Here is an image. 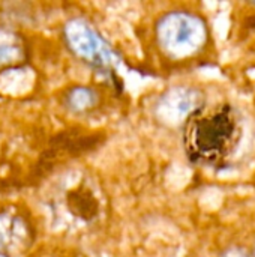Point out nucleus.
<instances>
[{
  "label": "nucleus",
  "instance_id": "1",
  "mask_svg": "<svg viewBox=\"0 0 255 257\" xmlns=\"http://www.w3.org/2000/svg\"><path fill=\"white\" fill-rule=\"evenodd\" d=\"M240 136V117L231 105L222 104L210 111L200 108L188 119L186 152L198 164L219 166L233 155Z\"/></svg>",
  "mask_w": 255,
  "mask_h": 257
},
{
  "label": "nucleus",
  "instance_id": "2",
  "mask_svg": "<svg viewBox=\"0 0 255 257\" xmlns=\"http://www.w3.org/2000/svg\"><path fill=\"white\" fill-rule=\"evenodd\" d=\"M155 32L159 48L177 60L197 54L207 41V26L203 18L186 11L165 14Z\"/></svg>",
  "mask_w": 255,
  "mask_h": 257
},
{
  "label": "nucleus",
  "instance_id": "3",
  "mask_svg": "<svg viewBox=\"0 0 255 257\" xmlns=\"http://www.w3.org/2000/svg\"><path fill=\"white\" fill-rule=\"evenodd\" d=\"M63 35L71 51L99 69H113L117 59L107 41L84 18H72L63 27Z\"/></svg>",
  "mask_w": 255,
  "mask_h": 257
},
{
  "label": "nucleus",
  "instance_id": "4",
  "mask_svg": "<svg viewBox=\"0 0 255 257\" xmlns=\"http://www.w3.org/2000/svg\"><path fill=\"white\" fill-rule=\"evenodd\" d=\"M203 98L198 90L192 87H173L164 93L156 105V114L159 119L168 123L191 117L201 108Z\"/></svg>",
  "mask_w": 255,
  "mask_h": 257
},
{
  "label": "nucleus",
  "instance_id": "5",
  "mask_svg": "<svg viewBox=\"0 0 255 257\" xmlns=\"http://www.w3.org/2000/svg\"><path fill=\"white\" fill-rule=\"evenodd\" d=\"M24 54L21 38L8 29H0V65L18 62Z\"/></svg>",
  "mask_w": 255,
  "mask_h": 257
},
{
  "label": "nucleus",
  "instance_id": "6",
  "mask_svg": "<svg viewBox=\"0 0 255 257\" xmlns=\"http://www.w3.org/2000/svg\"><path fill=\"white\" fill-rule=\"evenodd\" d=\"M66 102H68V107L71 110L83 113V111H87L96 105L98 95L90 87L78 86V87L71 89V92L66 95Z\"/></svg>",
  "mask_w": 255,
  "mask_h": 257
},
{
  "label": "nucleus",
  "instance_id": "7",
  "mask_svg": "<svg viewBox=\"0 0 255 257\" xmlns=\"http://www.w3.org/2000/svg\"><path fill=\"white\" fill-rule=\"evenodd\" d=\"M20 229H23V226L18 220L0 215V248L9 247L14 242L12 239L18 236Z\"/></svg>",
  "mask_w": 255,
  "mask_h": 257
},
{
  "label": "nucleus",
  "instance_id": "8",
  "mask_svg": "<svg viewBox=\"0 0 255 257\" xmlns=\"http://www.w3.org/2000/svg\"><path fill=\"white\" fill-rule=\"evenodd\" d=\"M0 257H6V256H5V254H2V253H0Z\"/></svg>",
  "mask_w": 255,
  "mask_h": 257
}]
</instances>
